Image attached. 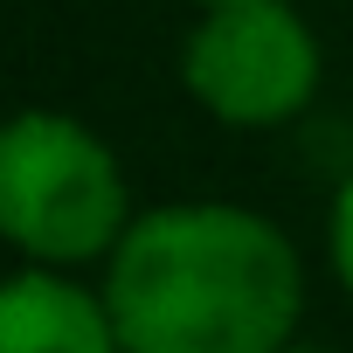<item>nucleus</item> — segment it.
Instances as JSON below:
<instances>
[{"instance_id":"f257e3e1","label":"nucleus","mask_w":353,"mask_h":353,"mask_svg":"<svg viewBox=\"0 0 353 353\" xmlns=\"http://www.w3.org/2000/svg\"><path fill=\"white\" fill-rule=\"evenodd\" d=\"M104 312L125 353H284L305 312V263L256 208L166 201L118 236Z\"/></svg>"},{"instance_id":"f03ea898","label":"nucleus","mask_w":353,"mask_h":353,"mask_svg":"<svg viewBox=\"0 0 353 353\" xmlns=\"http://www.w3.org/2000/svg\"><path fill=\"white\" fill-rule=\"evenodd\" d=\"M132 229L118 152L70 111H21L0 125V236L28 263L70 270L111 256Z\"/></svg>"},{"instance_id":"7ed1b4c3","label":"nucleus","mask_w":353,"mask_h":353,"mask_svg":"<svg viewBox=\"0 0 353 353\" xmlns=\"http://www.w3.org/2000/svg\"><path fill=\"white\" fill-rule=\"evenodd\" d=\"M181 83L208 118L263 132L312 104L319 42L291 0H222V8H201V21L188 28Z\"/></svg>"},{"instance_id":"20e7f679","label":"nucleus","mask_w":353,"mask_h":353,"mask_svg":"<svg viewBox=\"0 0 353 353\" xmlns=\"http://www.w3.org/2000/svg\"><path fill=\"white\" fill-rule=\"evenodd\" d=\"M0 353H125L104 312V291L28 263L0 277Z\"/></svg>"},{"instance_id":"39448f33","label":"nucleus","mask_w":353,"mask_h":353,"mask_svg":"<svg viewBox=\"0 0 353 353\" xmlns=\"http://www.w3.org/2000/svg\"><path fill=\"white\" fill-rule=\"evenodd\" d=\"M332 270H339V284L353 298V173H346L339 194H332Z\"/></svg>"},{"instance_id":"423d86ee","label":"nucleus","mask_w":353,"mask_h":353,"mask_svg":"<svg viewBox=\"0 0 353 353\" xmlns=\"http://www.w3.org/2000/svg\"><path fill=\"white\" fill-rule=\"evenodd\" d=\"M284 353H319V346H284Z\"/></svg>"},{"instance_id":"0eeeda50","label":"nucleus","mask_w":353,"mask_h":353,"mask_svg":"<svg viewBox=\"0 0 353 353\" xmlns=\"http://www.w3.org/2000/svg\"><path fill=\"white\" fill-rule=\"evenodd\" d=\"M194 8H222V0H194Z\"/></svg>"}]
</instances>
